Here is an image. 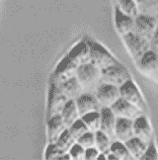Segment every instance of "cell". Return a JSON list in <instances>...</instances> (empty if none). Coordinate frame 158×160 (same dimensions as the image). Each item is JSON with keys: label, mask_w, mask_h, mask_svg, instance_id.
Returning a JSON list of instances; mask_svg holds the SVG:
<instances>
[{"label": "cell", "mask_w": 158, "mask_h": 160, "mask_svg": "<svg viewBox=\"0 0 158 160\" xmlns=\"http://www.w3.org/2000/svg\"><path fill=\"white\" fill-rule=\"evenodd\" d=\"M78 65L79 64L70 57H68V58H66L64 61H62V62L58 65L57 69L56 71V83H59L65 79L75 75Z\"/></svg>", "instance_id": "cell-17"}, {"label": "cell", "mask_w": 158, "mask_h": 160, "mask_svg": "<svg viewBox=\"0 0 158 160\" xmlns=\"http://www.w3.org/2000/svg\"><path fill=\"white\" fill-rule=\"evenodd\" d=\"M157 159H158V153L153 139L152 141H150L149 144H147L146 149H145L141 160H157Z\"/></svg>", "instance_id": "cell-31"}, {"label": "cell", "mask_w": 158, "mask_h": 160, "mask_svg": "<svg viewBox=\"0 0 158 160\" xmlns=\"http://www.w3.org/2000/svg\"><path fill=\"white\" fill-rule=\"evenodd\" d=\"M117 6L124 14L132 18H136L139 14L136 0H119Z\"/></svg>", "instance_id": "cell-27"}, {"label": "cell", "mask_w": 158, "mask_h": 160, "mask_svg": "<svg viewBox=\"0 0 158 160\" xmlns=\"http://www.w3.org/2000/svg\"><path fill=\"white\" fill-rule=\"evenodd\" d=\"M59 115L62 118L65 126L67 128L72 124V122H75L78 118H80L77 107H76V104H75V101L73 99H69V100L66 101V103L64 104V106L62 107V111H60Z\"/></svg>", "instance_id": "cell-19"}, {"label": "cell", "mask_w": 158, "mask_h": 160, "mask_svg": "<svg viewBox=\"0 0 158 160\" xmlns=\"http://www.w3.org/2000/svg\"><path fill=\"white\" fill-rule=\"evenodd\" d=\"M157 57H158V53H157ZM157 72H158V63H157Z\"/></svg>", "instance_id": "cell-35"}, {"label": "cell", "mask_w": 158, "mask_h": 160, "mask_svg": "<svg viewBox=\"0 0 158 160\" xmlns=\"http://www.w3.org/2000/svg\"><path fill=\"white\" fill-rule=\"evenodd\" d=\"M100 153L96 146L92 147H88V148H85V154H84V159L86 160H96L97 156Z\"/></svg>", "instance_id": "cell-33"}, {"label": "cell", "mask_w": 158, "mask_h": 160, "mask_svg": "<svg viewBox=\"0 0 158 160\" xmlns=\"http://www.w3.org/2000/svg\"><path fill=\"white\" fill-rule=\"evenodd\" d=\"M123 40L131 55L136 61L150 50V42L138 36L135 32H131L123 36Z\"/></svg>", "instance_id": "cell-4"}, {"label": "cell", "mask_w": 158, "mask_h": 160, "mask_svg": "<svg viewBox=\"0 0 158 160\" xmlns=\"http://www.w3.org/2000/svg\"><path fill=\"white\" fill-rule=\"evenodd\" d=\"M96 98L102 107H111L121 98L119 86L110 83H100L96 88Z\"/></svg>", "instance_id": "cell-7"}, {"label": "cell", "mask_w": 158, "mask_h": 160, "mask_svg": "<svg viewBox=\"0 0 158 160\" xmlns=\"http://www.w3.org/2000/svg\"><path fill=\"white\" fill-rule=\"evenodd\" d=\"M113 139H111L108 135L103 132L102 131L98 130L95 132V146L98 148L100 152L107 153L110 151V146Z\"/></svg>", "instance_id": "cell-25"}, {"label": "cell", "mask_w": 158, "mask_h": 160, "mask_svg": "<svg viewBox=\"0 0 158 160\" xmlns=\"http://www.w3.org/2000/svg\"><path fill=\"white\" fill-rule=\"evenodd\" d=\"M115 25H116L119 34L125 36L133 31L135 18L124 14L118 8V6H116V8H115Z\"/></svg>", "instance_id": "cell-16"}, {"label": "cell", "mask_w": 158, "mask_h": 160, "mask_svg": "<svg viewBox=\"0 0 158 160\" xmlns=\"http://www.w3.org/2000/svg\"><path fill=\"white\" fill-rule=\"evenodd\" d=\"M138 11L152 17L158 16V0H136Z\"/></svg>", "instance_id": "cell-22"}, {"label": "cell", "mask_w": 158, "mask_h": 160, "mask_svg": "<svg viewBox=\"0 0 158 160\" xmlns=\"http://www.w3.org/2000/svg\"><path fill=\"white\" fill-rule=\"evenodd\" d=\"M132 120L120 118L117 117L116 120V127H115V138L126 142L133 137V127H132Z\"/></svg>", "instance_id": "cell-13"}, {"label": "cell", "mask_w": 158, "mask_h": 160, "mask_svg": "<svg viewBox=\"0 0 158 160\" xmlns=\"http://www.w3.org/2000/svg\"><path fill=\"white\" fill-rule=\"evenodd\" d=\"M110 152L117 156L118 160H131L133 159L126 147L125 142L120 140H113L110 146Z\"/></svg>", "instance_id": "cell-24"}, {"label": "cell", "mask_w": 158, "mask_h": 160, "mask_svg": "<svg viewBox=\"0 0 158 160\" xmlns=\"http://www.w3.org/2000/svg\"><path fill=\"white\" fill-rule=\"evenodd\" d=\"M67 100L68 99L60 90L58 84L56 82L52 83L48 95V117L58 115Z\"/></svg>", "instance_id": "cell-9"}, {"label": "cell", "mask_w": 158, "mask_h": 160, "mask_svg": "<svg viewBox=\"0 0 158 160\" xmlns=\"http://www.w3.org/2000/svg\"><path fill=\"white\" fill-rule=\"evenodd\" d=\"M67 130L69 131V132L71 133V135L75 138V140L81 137V135L86 132L88 130V128L86 127V125L84 124V122L81 120V118H78L75 122H73L72 124L67 128Z\"/></svg>", "instance_id": "cell-28"}, {"label": "cell", "mask_w": 158, "mask_h": 160, "mask_svg": "<svg viewBox=\"0 0 158 160\" xmlns=\"http://www.w3.org/2000/svg\"><path fill=\"white\" fill-rule=\"evenodd\" d=\"M75 104L78 110L79 116H82L92 111H100L101 105L96 96L90 92H83L75 99Z\"/></svg>", "instance_id": "cell-10"}, {"label": "cell", "mask_w": 158, "mask_h": 160, "mask_svg": "<svg viewBox=\"0 0 158 160\" xmlns=\"http://www.w3.org/2000/svg\"><path fill=\"white\" fill-rule=\"evenodd\" d=\"M69 57L74 59L78 64L90 62V57H89V48L86 42H81L80 45H78L73 48V51L71 52V54Z\"/></svg>", "instance_id": "cell-21"}, {"label": "cell", "mask_w": 158, "mask_h": 160, "mask_svg": "<svg viewBox=\"0 0 158 160\" xmlns=\"http://www.w3.org/2000/svg\"><path fill=\"white\" fill-rule=\"evenodd\" d=\"M100 131L105 132L111 139H115V127L117 117L110 107H101L100 109Z\"/></svg>", "instance_id": "cell-12"}, {"label": "cell", "mask_w": 158, "mask_h": 160, "mask_svg": "<svg viewBox=\"0 0 158 160\" xmlns=\"http://www.w3.org/2000/svg\"><path fill=\"white\" fill-rule=\"evenodd\" d=\"M76 141L81 144L84 148H88V147L95 146V132L87 131L86 132H84L81 137H79Z\"/></svg>", "instance_id": "cell-29"}, {"label": "cell", "mask_w": 158, "mask_h": 160, "mask_svg": "<svg viewBox=\"0 0 158 160\" xmlns=\"http://www.w3.org/2000/svg\"><path fill=\"white\" fill-rule=\"evenodd\" d=\"M60 90L65 95L67 99H75L81 93H83V87L78 81V79L75 75L71 76L67 79L63 80V81L57 83Z\"/></svg>", "instance_id": "cell-14"}, {"label": "cell", "mask_w": 158, "mask_h": 160, "mask_svg": "<svg viewBox=\"0 0 158 160\" xmlns=\"http://www.w3.org/2000/svg\"><path fill=\"white\" fill-rule=\"evenodd\" d=\"M75 76L82 85L83 90H91L100 84L101 70L92 62L81 63L77 66Z\"/></svg>", "instance_id": "cell-2"}, {"label": "cell", "mask_w": 158, "mask_h": 160, "mask_svg": "<svg viewBox=\"0 0 158 160\" xmlns=\"http://www.w3.org/2000/svg\"><path fill=\"white\" fill-rule=\"evenodd\" d=\"M62 151L60 150L58 147L56 145L54 142H51L48 143L47 147V150H46V158L47 159H57L59 158V156L62 154Z\"/></svg>", "instance_id": "cell-32"}, {"label": "cell", "mask_w": 158, "mask_h": 160, "mask_svg": "<svg viewBox=\"0 0 158 160\" xmlns=\"http://www.w3.org/2000/svg\"><path fill=\"white\" fill-rule=\"evenodd\" d=\"M125 145L133 159H141L147 147L146 143H144L143 141L136 137H132L129 140H126Z\"/></svg>", "instance_id": "cell-20"}, {"label": "cell", "mask_w": 158, "mask_h": 160, "mask_svg": "<svg viewBox=\"0 0 158 160\" xmlns=\"http://www.w3.org/2000/svg\"><path fill=\"white\" fill-rule=\"evenodd\" d=\"M137 65L139 66L142 71L146 73H153L157 71V63H158V57L157 52L149 50L145 52L142 57L137 61Z\"/></svg>", "instance_id": "cell-18"}, {"label": "cell", "mask_w": 158, "mask_h": 160, "mask_svg": "<svg viewBox=\"0 0 158 160\" xmlns=\"http://www.w3.org/2000/svg\"><path fill=\"white\" fill-rule=\"evenodd\" d=\"M80 118L89 131L95 132L96 131L100 130V111H92L80 116Z\"/></svg>", "instance_id": "cell-23"}, {"label": "cell", "mask_w": 158, "mask_h": 160, "mask_svg": "<svg viewBox=\"0 0 158 160\" xmlns=\"http://www.w3.org/2000/svg\"><path fill=\"white\" fill-rule=\"evenodd\" d=\"M133 137L139 138L144 143L149 144L153 140L152 130L145 115H141L133 120Z\"/></svg>", "instance_id": "cell-11"}, {"label": "cell", "mask_w": 158, "mask_h": 160, "mask_svg": "<svg viewBox=\"0 0 158 160\" xmlns=\"http://www.w3.org/2000/svg\"><path fill=\"white\" fill-rule=\"evenodd\" d=\"M116 117L120 118H126L130 120H135L137 117L144 115L141 110L135 105H132L130 102L125 100L124 98H119V99L115 102L113 105L110 107Z\"/></svg>", "instance_id": "cell-8"}, {"label": "cell", "mask_w": 158, "mask_h": 160, "mask_svg": "<svg viewBox=\"0 0 158 160\" xmlns=\"http://www.w3.org/2000/svg\"><path fill=\"white\" fill-rule=\"evenodd\" d=\"M67 127L65 126L60 115H54L48 117L47 119V138L48 143L54 142L57 138L62 134Z\"/></svg>", "instance_id": "cell-15"}, {"label": "cell", "mask_w": 158, "mask_h": 160, "mask_svg": "<svg viewBox=\"0 0 158 160\" xmlns=\"http://www.w3.org/2000/svg\"><path fill=\"white\" fill-rule=\"evenodd\" d=\"M119 88H120V94L121 98H124L127 102H130L132 105L137 107L144 115L147 114L146 104H145L141 92H139L138 88L136 87V85L132 82L131 79L127 80L124 84H121Z\"/></svg>", "instance_id": "cell-5"}, {"label": "cell", "mask_w": 158, "mask_h": 160, "mask_svg": "<svg viewBox=\"0 0 158 160\" xmlns=\"http://www.w3.org/2000/svg\"><path fill=\"white\" fill-rule=\"evenodd\" d=\"M86 44L89 48L90 62L96 65L100 70L118 62V60L98 42H94L93 40L87 39Z\"/></svg>", "instance_id": "cell-1"}, {"label": "cell", "mask_w": 158, "mask_h": 160, "mask_svg": "<svg viewBox=\"0 0 158 160\" xmlns=\"http://www.w3.org/2000/svg\"><path fill=\"white\" fill-rule=\"evenodd\" d=\"M130 79L131 78L129 71L119 61L104 69H101L100 83H110L120 87L121 84H124Z\"/></svg>", "instance_id": "cell-3"}, {"label": "cell", "mask_w": 158, "mask_h": 160, "mask_svg": "<svg viewBox=\"0 0 158 160\" xmlns=\"http://www.w3.org/2000/svg\"><path fill=\"white\" fill-rule=\"evenodd\" d=\"M75 141H76L75 138L72 137L69 131L66 128V130L57 138V139L54 141V143H56V145L62 152H67Z\"/></svg>", "instance_id": "cell-26"}, {"label": "cell", "mask_w": 158, "mask_h": 160, "mask_svg": "<svg viewBox=\"0 0 158 160\" xmlns=\"http://www.w3.org/2000/svg\"><path fill=\"white\" fill-rule=\"evenodd\" d=\"M156 24L157 20L155 17L141 13L135 18V27L132 32L150 42L156 28Z\"/></svg>", "instance_id": "cell-6"}, {"label": "cell", "mask_w": 158, "mask_h": 160, "mask_svg": "<svg viewBox=\"0 0 158 160\" xmlns=\"http://www.w3.org/2000/svg\"><path fill=\"white\" fill-rule=\"evenodd\" d=\"M67 152L69 153L71 159H73V160H83L84 159L85 148L81 144H79L77 141H75V142L72 144V146L70 147Z\"/></svg>", "instance_id": "cell-30"}, {"label": "cell", "mask_w": 158, "mask_h": 160, "mask_svg": "<svg viewBox=\"0 0 158 160\" xmlns=\"http://www.w3.org/2000/svg\"><path fill=\"white\" fill-rule=\"evenodd\" d=\"M150 50L158 53V21L156 24V28L152 35V38L150 40Z\"/></svg>", "instance_id": "cell-34"}]
</instances>
